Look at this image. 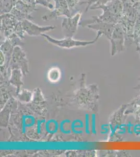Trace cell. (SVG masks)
Wrapping results in <instances>:
<instances>
[{"label":"cell","instance_id":"1","mask_svg":"<svg viewBox=\"0 0 140 157\" xmlns=\"http://www.w3.org/2000/svg\"><path fill=\"white\" fill-rule=\"evenodd\" d=\"M101 33L97 32V36L94 40L91 41H83L73 39L72 37H65L64 39H55L46 34H43L41 36L44 37L49 43L53 45L62 48L71 49L74 47H85L89 45H93L96 43L99 36L101 35Z\"/></svg>","mask_w":140,"mask_h":157},{"label":"cell","instance_id":"2","mask_svg":"<svg viewBox=\"0 0 140 157\" xmlns=\"http://www.w3.org/2000/svg\"><path fill=\"white\" fill-rule=\"evenodd\" d=\"M54 1L55 2V6L52 10L43 15L42 19L44 21H50L53 19H57L61 16L67 17L72 16L66 0H54Z\"/></svg>","mask_w":140,"mask_h":157},{"label":"cell","instance_id":"3","mask_svg":"<svg viewBox=\"0 0 140 157\" xmlns=\"http://www.w3.org/2000/svg\"><path fill=\"white\" fill-rule=\"evenodd\" d=\"M82 15V11H79L74 16L63 18L61 28L65 37H73L77 32Z\"/></svg>","mask_w":140,"mask_h":157},{"label":"cell","instance_id":"4","mask_svg":"<svg viewBox=\"0 0 140 157\" xmlns=\"http://www.w3.org/2000/svg\"><path fill=\"white\" fill-rule=\"evenodd\" d=\"M19 22L11 13L1 14V31L9 36L15 32Z\"/></svg>","mask_w":140,"mask_h":157},{"label":"cell","instance_id":"5","mask_svg":"<svg viewBox=\"0 0 140 157\" xmlns=\"http://www.w3.org/2000/svg\"><path fill=\"white\" fill-rule=\"evenodd\" d=\"M22 27L25 31V33L31 36H37L41 35L44 33L47 32L50 30L56 29L55 26H40L34 23L32 21L26 20L21 22Z\"/></svg>","mask_w":140,"mask_h":157},{"label":"cell","instance_id":"6","mask_svg":"<svg viewBox=\"0 0 140 157\" xmlns=\"http://www.w3.org/2000/svg\"><path fill=\"white\" fill-rule=\"evenodd\" d=\"M124 114L133 115L137 121L140 123V95L126 105Z\"/></svg>","mask_w":140,"mask_h":157},{"label":"cell","instance_id":"7","mask_svg":"<svg viewBox=\"0 0 140 157\" xmlns=\"http://www.w3.org/2000/svg\"><path fill=\"white\" fill-rule=\"evenodd\" d=\"M36 120L34 116L30 115H24L21 118V128L22 132L25 134L26 129L35 125Z\"/></svg>","mask_w":140,"mask_h":157},{"label":"cell","instance_id":"8","mask_svg":"<svg viewBox=\"0 0 140 157\" xmlns=\"http://www.w3.org/2000/svg\"><path fill=\"white\" fill-rule=\"evenodd\" d=\"M45 130L50 135H55L59 130V123L57 120L51 119L46 121Z\"/></svg>","mask_w":140,"mask_h":157},{"label":"cell","instance_id":"9","mask_svg":"<svg viewBox=\"0 0 140 157\" xmlns=\"http://www.w3.org/2000/svg\"><path fill=\"white\" fill-rule=\"evenodd\" d=\"M72 132L75 135H82L84 134V122L80 119H75L71 122Z\"/></svg>","mask_w":140,"mask_h":157},{"label":"cell","instance_id":"10","mask_svg":"<svg viewBox=\"0 0 140 157\" xmlns=\"http://www.w3.org/2000/svg\"><path fill=\"white\" fill-rule=\"evenodd\" d=\"M18 0H3L1 2V14L9 13L15 7Z\"/></svg>","mask_w":140,"mask_h":157},{"label":"cell","instance_id":"11","mask_svg":"<svg viewBox=\"0 0 140 157\" xmlns=\"http://www.w3.org/2000/svg\"><path fill=\"white\" fill-rule=\"evenodd\" d=\"M15 7L18 11H21V12L24 13L25 14L28 15H31L34 11H37V9H36L35 6L27 5L26 4L24 3L21 1V0H18L16 3Z\"/></svg>","mask_w":140,"mask_h":157},{"label":"cell","instance_id":"12","mask_svg":"<svg viewBox=\"0 0 140 157\" xmlns=\"http://www.w3.org/2000/svg\"><path fill=\"white\" fill-rule=\"evenodd\" d=\"M10 13L15 16V17L17 19L18 21L20 22H22L26 20L33 21L34 19V17L31 15L26 14L21 12V11H18L17 9H16L15 7L13 9Z\"/></svg>","mask_w":140,"mask_h":157},{"label":"cell","instance_id":"13","mask_svg":"<svg viewBox=\"0 0 140 157\" xmlns=\"http://www.w3.org/2000/svg\"><path fill=\"white\" fill-rule=\"evenodd\" d=\"M71 120L69 119H65L62 120L59 123V130L62 134L64 135H70L72 133L71 130Z\"/></svg>","mask_w":140,"mask_h":157},{"label":"cell","instance_id":"14","mask_svg":"<svg viewBox=\"0 0 140 157\" xmlns=\"http://www.w3.org/2000/svg\"><path fill=\"white\" fill-rule=\"evenodd\" d=\"M84 132H85V134L88 135L91 133V120H90L89 115L88 113H86L85 115Z\"/></svg>","mask_w":140,"mask_h":157},{"label":"cell","instance_id":"15","mask_svg":"<svg viewBox=\"0 0 140 157\" xmlns=\"http://www.w3.org/2000/svg\"><path fill=\"white\" fill-rule=\"evenodd\" d=\"M91 133L93 135H96L97 134L96 130V115L92 114L91 117Z\"/></svg>","mask_w":140,"mask_h":157},{"label":"cell","instance_id":"16","mask_svg":"<svg viewBox=\"0 0 140 157\" xmlns=\"http://www.w3.org/2000/svg\"><path fill=\"white\" fill-rule=\"evenodd\" d=\"M67 2V5L69 7L70 11H72L75 8L78 4H80L81 0H66Z\"/></svg>","mask_w":140,"mask_h":157},{"label":"cell","instance_id":"17","mask_svg":"<svg viewBox=\"0 0 140 157\" xmlns=\"http://www.w3.org/2000/svg\"><path fill=\"white\" fill-rule=\"evenodd\" d=\"M46 121L45 120H38L37 121V131L38 134H40L41 132V124L44 123Z\"/></svg>","mask_w":140,"mask_h":157},{"label":"cell","instance_id":"18","mask_svg":"<svg viewBox=\"0 0 140 157\" xmlns=\"http://www.w3.org/2000/svg\"><path fill=\"white\" fill-rule=\"evenodd\" d=\"M3 1V0H1V1Z\"/></svg>","mask_w":140,"mask_h":157},{"label":"cell","instance_id":"19","mask_svg":"<svg viewBox=\"0 0 140 157\" xmlns=\"http://www.w3.org/2000/svg\"><path fill=\"white\" fill-rule=\"evenodd\" d=\"M48 1H49V2H50V0H48Z\"/></svg>","mask_w":140,"mask_h":157}]
</instances>
